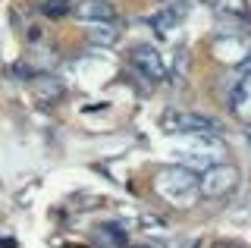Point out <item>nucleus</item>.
<instances>
[{"instance_id": "obj_1", "label": "nucleus", "mask_w": 251, "mask_h": 248, "mask_svg": "<svg viewBox=\"0 0 251 248\" xmlns=\"http://www.w3.org/2000/svg\"><path fill=\"white\" fill-rule=\"evenodd\" d=\"M154 189H157V195L163 201H170V204L192 207L195 198H198V176L188 167H167V170L157 173Z\"/></svg>"}, {"instance_id": "obj_2", "label": "nucleus", "mask_w": 251, "mask_h": 248, "mask_svg": "<svg viewBox=\"0 0 251 248\" xmlns=\"http://www.w3.org/2000/svg\"><path fill=\"white\" fill-rule=\"evenodd\" d=\"M160 126L167 135H220V123L201 113L185 110H167L160 116Z\"/></svg>"}, {"instance_id": "obj_3", "label": "nucleus", "mask_w": 251, "mask_h": 248, "mask_svg": "<svg viewBox=\"0 0 251 248\" xmlns=\"http://www.w3.org/2000/svg\"><path fill=\"white\" fill-rule=\"evenodd\" d=\"M235 185H239V170H235L232 164H217V167H207L204 176L198 179V195H204V198H226Z\"/></svg>"}, {"instance_id": "obj_4", "label": "nucleus", "mask_w": 251, "mask_h": 248, "mask_svg": "<svg viewBox=\"0 0 251 248\" xmlns=\"http://www.w3.org/2000/svg\"><path fill=\"white\" fill-rule=\"evenodd\" d=\"M132 66H135L138 75H145V79H151V82H160L163 75H167V63H163V57L151 44H138V48L132 50Z\"/></svg>"}, {"instance_id": "obj_5", "label": "nucleus", "mask_w": 251, "mask_h": 248, "mask_svg": "<svg viewBox=\"0 0 251 248\" xmlns=\"http://www.w3.org/2000/svg\"><path fill=\"white\" fill-rule=\"evenodd\" d=\"M75 16L82 22H113L116 10L110 0H78L75 3Z\"/></svg>"}, {"instance_id": "obj_6", "label": "nucleus", "mask_w": 251, "mask_h": 248, "mask_svg": "<svg viewBox=\"0 0 251 248\" xmlns=\"http://www.w3.org/2000/svg\"><path fill=\"white\" fill-rule=\"evenodd\" d=\"M31 91H35V98L41 104H57L66 88H63L57 75H31Z\"/></svg>"}, {"instance_id": "obj_7", "label": "nucleus", "mask_w": 251, "mask_h": 248, "mask_svg": "<svg viewBox=\"0 0 251 248\" xmlns=\"http://www.w3.org/2000/svg\"><path fill=\"white\" fill-rule=\"evenodd\" d=\"M185 13H188V0H173V3H167V10H160L151 19V25L157 32H170V28H176L185 19Z\"/></svg>"}, {"instance_id": "obj_8", "label": "nucleus", "mask_w": 251, "mask_h": 248, "mask_svg": "<svg viewBox=\"0 0 251 248\" xmlns=\"http://www.w3.org/2000/svg\"><path fill=\"white\" fill-rule=\"evenodd\" d=\"M232 113L239 116L245 126H251V73L235 85V91H232Z\"/></svg>"}, {"instance_id": "obj_9", "label": "nucleus", "mask_w": 251, "mask_h": 248, "mask_svg": "<svg viewBox=\"0 0 251 248\" xmlns=\"http://www.w3.org/2000/svg\"><path fill=\"white\" fill-rule=\"evenodd\" d=\"M248 44L242 41V38H220V41L214 44V57L226 60V63H242V60L248 57Z\"/></svg>"}, {"instance_id": "obj_10", "label": "nucleus", "mask_w": 251, "mask_h": 248, "mask_svg": "<svg viewBox=\"0 0 251 248\" xmlns=\"http://www.w3.org/2000/svg\"><path fill=\"white\" fill-rule=\"evenodd\" d=\"M88 41L98 44V48H110V44H116V38H120V25L113 22H88Z\"/></svg>"}, {"instance_id": "obj_11", "label": "nucleus", "mask_w": 251, "mask_h": 248, "mask_svg": "<svg viewBox=\"0 0 251 248\" xmlns=\"http://www.w3.org/2000/svg\"><path fill=\"white\" fill-rule=\"evenodd\" d=\"M94 242L104 248H126V229L120 223H104L94 229Z\"/></svg>"}, {"instance_id": "obj_12", "label": "nucleus", "mask_w": 251, "mask_h": 248, "mask_svg": "<svg viewBox=\"0 0 251 248\" xmlns=\"http://www.w3.org/2000/svg\"><path fill=\"white\" fill-rule=\"evenodd\" d=\"M210 3H214V10L226 13V16H245V10H248L245 0H210Z\"/></svg>"}, {"instance_id": "obj_13", "label": "nucleus", "mask_w": 251, "mask_h": 248, "mask_svg": "<svg viewBox=\"0 0 251 248\" xmlns=\"http://www.w3.org/2000/svg\"><path fill=\"white\" fill-rule=\"evenodd\" d=\"M69 10H73V0H47V3H41L44 16H66Z\"/></svg>"}, {"instance_id": "obj_14", "label": "nucleus", "mask_w": 251, "mask_h": 248, "mask_svg": "<svg viewBox=\"0 0 251 248\" xmlns=\"http://www.w3.org/2000/svg\"><path fill=\"white\" fill-rule=\"evenodd\" d=\"M185 73H188V53L179 50V53H176V66H173V82L182 85V82H185Z\"/></svg>"}, {"instance_id": "obj_15", "label": "nucleus", "mask_w": 251, "mask_h": 248, "mask_svg": "<svg viewBox=\"0 0 251 248\" xmlns=\"http://www.w3.org/2000/svg\"><path fill=\"white\" fill-rule=\"evenodd\" d=\"M141 226H148V232H167V223L160 220V217H151V214H141L138 217Z\"/></svg>"}]
</instances>
